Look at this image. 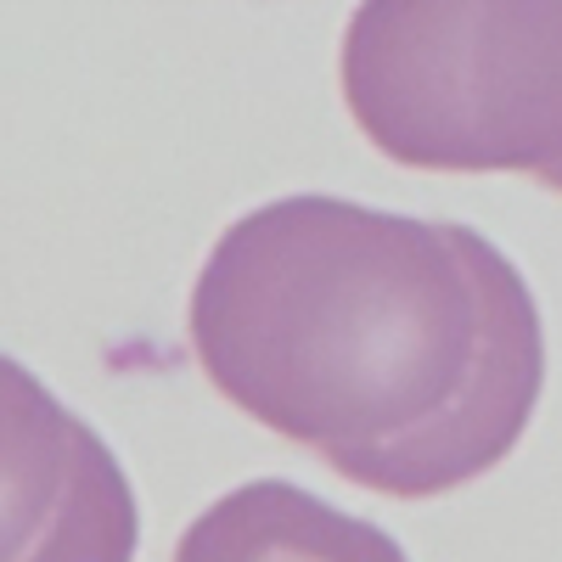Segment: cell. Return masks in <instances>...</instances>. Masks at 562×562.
<instances>
[{"instance_id": "7a4b0ae2", "label": "cell", "mask_w": 562, "mask_h": 562, "mask_svg": "<svg viewBox=\"0 0 562 562\" xmlns=\"http://www.w3.org/2000/svg\"><path fill=\"white\" fill-rule=\"evenodd\" d=\"M338 79L383 158L562 192V0H360Z\"/></svg>"}, {"instance_id": "6da1fadb", "label": "cell", "mask_w": 562, "mask_h": 562, "mask_svg": "<svg viewBox=\"0 0 562 562\" xmlns=\"http://www.w3.org/2000/svg\"><path fill=\"white\" fill-rule=\"evenodd\" d=\"M186 338L225 405L394 501L495 473L546 389L540 304L490 237L326 192L225 225Z\"/></svg>"}, {"instance_id": "3957f363", "label": "cell", "mask_w": 562, "mask_h": 562, "mask_svg": "<svg viewBox=\"0 0 562 562\" xmlns=\"http://www.w3.org/2000/svg\"><path fill=\"white\" fill-rule=\"evenodd\" d=\"M140 506L108 439L0 355V562H135Z\"/></svg>"}, {"instance_id": "277c9868", "label": "cell", "mask_w": 562, "mask_h": 562, "mask_svg": "<svg viewBox=\"0 0 562 562\" xmlns=\"http://www.w3.org/2000/svg\"><path fill=\"white\" fill-rule=\"evenodd\" d=\"M169 562H411L405 546L293 479H254L203 506Z\"/></svg>"}]
</instances>
